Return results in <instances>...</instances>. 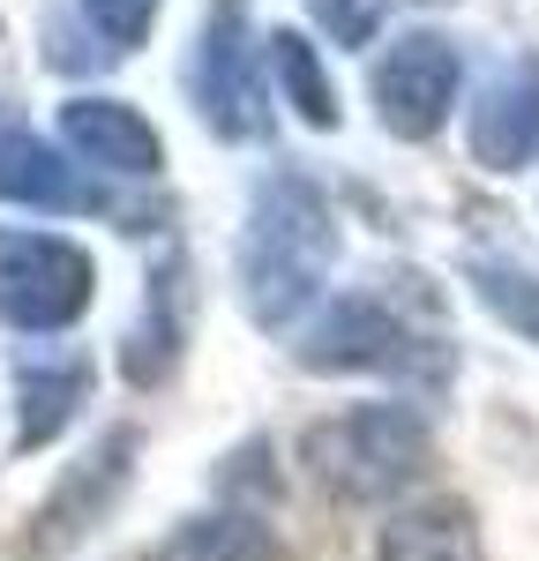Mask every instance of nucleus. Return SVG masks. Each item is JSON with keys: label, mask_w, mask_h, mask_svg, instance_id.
<instances>
[{"label": "nucleus", "mask_w": 539, "mask_h": 561, "mask_svg": "<svg viewBox=\"0 0 539 561\" xmlns=\"http://www.w3.org/2000/svg\"><path fill=\"white\" fill-rule=\"evenodd\" d=\"M128 457H135V434H113V442H105L98 457H83V472H76V486H68V494H60V510L45 517V524H53V531H45V547H68V539L83 531L90 502L121 486V472H128Z\"/></svg>", "instance_id": "13"}, {"label": "nucleus", "mask_w": 539, "mask_h": 561, "mask_svg": "<svg viewBox=\"0 0 539 561\" xmlns=\"http://www.w3.org/2000/svg\"><path fill=\"white\" fill-rule=\"evenodd\" d=\"M98 270L60 232H0V322L15 330H68L90 307Z\"/></svg>", "instance_id": "4"}, {"label": "nucleus", "mask_w": 539, "mask_h": 561, "mask_svg": "<svg viewBox=\"0 0 539 561\" xmlns=\"http://www.w3.org/2000/svg\"><path fill=\"white\" fill-rule=\"evenodd\" d=\"M90 31L113 45H142V31H150V15H158V0H83Z\"/></svg>", "instance_id": "17"}, {"label": "nucleus", "mask_w": 539, "mask_h": 561, "mask_svg": "<svg viewBox=\"0 0 539 561\" xmlns=\"http://www.w3.org/2000/svg\"><path fill=\"white\" fill-rule=\"evenodd\" d=\"M472 293L494 307L502 330H517L525 345H539V277H525L517 262H472Z\"/></svg>", "instance_id": "14"}, {"label": "nucleus", "mask_w": 539, "mask_h": 561, "mask_svg": "<svg viewBox=\"0 0 539 561\" xmlns=\"http://www.w3.org/2000/svg\"><path fill=\"white\" fill-rule=\"evenodd\" d=\"M195 105L203 121L232 142L263 135V83H255V53H248V8L218 0L210 23H203V53H195Z\"/></svg>", "instance_id": "5"}, {"label": "nucleus", "mask_w": 539, "mask_h": 561, "mask_svg": "<svg viewBox=\"0 0 539 561\" xmlns=\"http://www.w3.org/2000/svg\"><path fill=\"white\" fill-rule=\"evenodd\" d=\"M0 203H31V210H90V203H105V195L83 187V173L60 165L31 128H0Z\"/></svg>", "instance_id": "9"}, {"label": "nucleus", "mask_w": 539, "mask_h": 561, "mask_svg": "<svg viewBox=\"0 0 539 561\" xmlns=\"http://www.w3.org/2000/svg\"><path fill=\"white\" fill-rule=\"evenodd\" d=\"M300 359L314 375H427V359L443 367V352H427V330L404 322L382 293H345L314 314L300 337Z\"/></svg>", "instance_id": "3"}, {"label": "nucleus", "mask_w": 539, "mask_h": 561, "mask_svg": "<svg viewBox=\"0 0 539 561\" xmlns=\"http://www.w3.org/2000/svg\"><path fill=\"white\" fill-rule=\"evenodd\" d=\"M375 105H382V128L404 142H427L443 128V113L457 105V53L435 31H412L375 60Z\"/></svg>", "instance_id": "6"}, {"label": "nucleus", "mask_w": 539, "mask_h": 561, "mask_svg": "<svg viewBox=\"0 0 539 561\" xmlns=\"http://www.w3.org/2000/svg\"><path fill=\"white\" fill-rule=\"evenodd\" d=\"M472 158L488 173H525L539 158V53L502 60L472 105Z\"/></svg>", "instance_id": "7"}, {"label": "nucleus", "mask_w": 539, "mask_h": 561, "mask_svg": "<svg viewBox=\"0 0 539 561\" xmlns=\"http://www.w3.org/2000/svg\"><path fill=\"white\" fill-rule=\"evenodd\" d=\"M308 8L337 45H367L375 31H382V8H390V0H308Z\"/></svg>", "instance_id": "16"}, {"label": "nucleus", "mask_w": 539, "mask_h": 561, "mask_svg": "<svg viewBox=\"0 0 539 561\" xmlns=\"http://www.w3.org/2000/svg\"><path fill=\"white\" fill-rule=\"evenodd\" d=\"M158 561H285V547H277V531L263 517L225 510V517H187L158 547Z\"/></svg>", "instance_id": "11"}, {"label": "nucleus", "mask_w": 539, "mask_h": 561, "mask_svg": "<svg viewBox=\"0 0 539 561\" xmlns=\"http://www.w3.org/2000/svg\"><path fill=\"white\" fill-rule=\"evenodd\" d=\"M427 449H435V434H427V420L412 404H353V412L308 427V442H300L308 472L337 502H390V494H404L427 472Z\"/></svg>", "instance_id": "2"}, {"label": "nucleus", "mask_w": 539, "mask_h": 561, "mask_svg": "<svg viewBox=\"0 0 539 561\" xmlns=\"http://www.w3.org/2000/svg\"><path fill=\"white\" fill-rule=\"evenodd\" d=\"M270 60H277V83L293 90L300 121H314V128H337V98H330L322 68H314V45L300 38V31H277V38H270Z\"/></svg>", "instance_id": "15"}, {"label": "nucleus", "mask_w": 539, "mask_h": 561, "mask_svg": "<svg viewBox=\"0 0 539 561\" xmlns=\"http://www.w3.org/2000/svg\"><path fill=\"white\" fill-rule=\"evenodd\" d=\"M375 561H488V554H480V524L465 502H420V510H398L382 524Z\"/></svg>", "instance_id": "10"}, {"label": "nucleus", "mask_w": 539, "mask_h": 561, "mask_svg": "<svg viewBox=\"0 0 539 561\" xmlns=\"http://www.w3.org/2000/svg\"><path fill=\"white\" fill-rule=\"evenodd\" d=\"M60 142L90 158L98 173H128V180H150L158 173V135L150 121L121 105V98H68L60 105Z\"/></svg>", "instance_id": "8"}, {"label": "nucleus", "mask_w": 539, "mask_h": 561, "mask_svg": "<svg viewBox=\"0 0 539 561\" xmlns=\"http://www.w3.org/2000/svg\"><path fill=\"white\" fill-rule=\"evenodd\" d=\"M90 397V367L83 359H53V367H23V449H38L76 420V404Z\"/></svg>", "instance_id": "12"}, {"label": "nucleus", "mask_w": 539, "mask_h": 561, "mask_svg": "<svg viewBox=\"0 0 539 561\" xmlns=\"http://www.w3.org/2000/svg\"><path fill=\"white\" fill-rule=\"evenodd\" d=\"M337 262V217L322 203V187L300 173H270L248 203V232H240V300L263 330H293Z\"/></svg>", "instance_id": "1"}]
</instances>
